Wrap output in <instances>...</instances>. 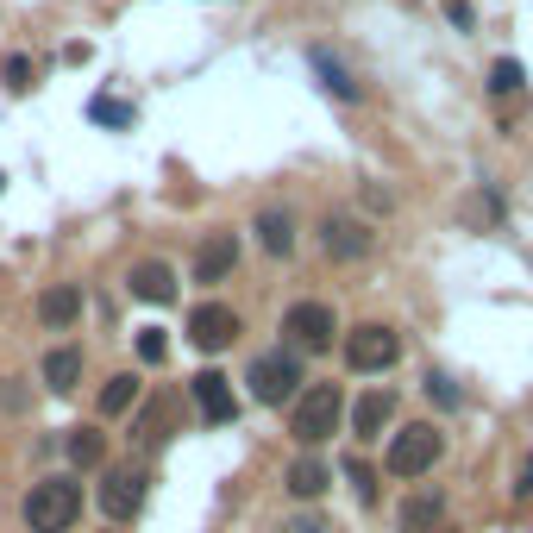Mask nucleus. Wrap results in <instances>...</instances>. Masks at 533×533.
<instances>
[{
	"label": "nucleus",
	"mask_w": 533,
	"mask_h": 533,
	"mask_svg": "<svg viewBox=\"0 0 533 533\" xmlns=\"http://www.w3.org/2000/svg\"><path fill=\"white\" fill-rule=\"evenodd\" d=\"M308 69H314L320 82H327V95H339V101H358V95H364L358 69L345 63V57L333 51V44H308Z\"/></svg>",
	"instance_id": "f8f14e48"
},
{
	"label": "nucleus",
	"mask_w": 533,
	"mask_h": 533,
	"mask_svg": "<svg viewBox=\"0 0 533 533\" xmlns=\"http://www.w3.org/2000/svg\"><path fill=\"white\" fill-rule=\"evenodd\" d=\"M320 251H327L333 264H358L370 251V226L352 220V214H327V220H320Z\"/></svg>",
	"instance_id": "9d476101"
},
{
	"label": "nucleus",
	"mask_w": 533,
	"mask_h": 533,
	"mask_svg": "<svg viewBox=\"0 0 533 533\" xmlns=\"http://www.w3.org/2000/svg\"><path fill=\"white\" fill-rule=\"evenodd\" d=\"M7 82L13 88H32V63L26 57H7Z\"/></svg>",
	"instance_id": "c85d7f7f"
},
{
	"label": "nucleus",
	"mask_w": 533,
	"mask_h": 533,
	"mask_svg": "<svg viewBox=\"0 0 533 533\" xmlns=\"http://www.w3.org/2000/svg\"><path fill=\"white\" fill-rule=\"evenodd\" d=\"M76 383H82V352H76V345H51V352H44V389L69 396Z\"/></svg>",
	"instance_id": "f3484780"
},
{
	"label": "nucleus",
	"mask_w": 533,
	"mask_h": 533,
	"mask_svg": "<svg viewBox=\"0 0 533 533\" xmlns=\"http://www.w3.org/2000/svg\"><path fill=\"white\" fill-rule=\"evenodd\" d=\"M233 264H239V239L233 233H214L195 251V283H220V276H233Z\"/></svg>",
	"instance_id": "2eb2a0df"
},
{
	"label": "nucleus",
	"mask_w": 533,
	"mask_h": 533,
	"mask_svg": "<svg viewBox=\"0 0 533 533\" xmlns=\"http://www.w3.org/2000/svg\"><path fill=\"white\" fill-rule=\"evenodd\" d=\"M439 452H446V433H439L433 421H408L396 439H389V477H402V483L427 477L439 465Z\"/></svg>",
	"instance_id": "7ed1b4c3"
},
{
	"label": "nucleus",
	"mask_w": 533,
	"mask_h": 533,
	"mask_svg": "<svg viewBox=\"0 0 533 533\" xmlns=\"http://www.w3.org/2000/svg\"><path fill=\"white\" fill-rule=\"evenodd\" d=\"M521 82H527V69H521L515 57L490 63V95H521Z\"/></svg>",
	"instance_id": "b1692460"
},
{
	"label": "nucleus",
	"mask_w": 533,
	"mask_h": 533,
	"mask_svg": "<svg viewBox=\"0 0 533 533\" xmlns=\"http://www.w3.org/2000/svg\"><path fill=\"white\" fill-rule=\"evenodd\" d=\"M427 396H433L439 408H458V383L446 377V370H433V377H427Z\"/></svg>",
	"instance_id": "bb28decb"
},
{
	"label": "nucleus",
	"mask_w": 533,
	"mask_h": 533,
	"mask_svg": "<svg viewBox=\"0 0 533 533\" xmlns=\"http://www.w3.org/2000/svg\"><path fill=\"white\" fill-rule=\"evenodd\" d=\"M63 452H69V465H76V471H88V465H101V458H107V433L101 427H69Z\"/></svg>",
	"instance_id": "6ab92c4d"
},
{
	"label": "nucleus",
	"mask_w": 533,
	"mask_h": 533,
	"mask_svg": "<svg viewBox=\"0 0 533 533\" xmlns=\"http://www.w3.org/2000/svg\"><path fill=\"white\" fill-rule=\"evenodd\" d=\"M88 120H95V126H113V132H126V126L138 120V113H132V101H113V95H95V101H88Z\"/></svg>",
	"instance_id": "5701e85b"
},
{
	"label": "nucleus",
	"mask_w": 533,
	"mask_h": 533,
	"mask_svg": "<svg viewBox=\"0 0 533 533\" xmlns=\"http://www.w3.org/2000/svg\"><path fill=\"white\" fill-rule=\"evenodd\" d=\"M446 19H452V26H458V32H465V26H471V19H477V13H471V0H446Z\"/></svg>",
	"instance_id": "c756f323"
},
{
	"label": "nucleus",
	"mask_w": 533,
	"mask_h": 533,
	"mask_svg": "<svg viewBox=\"0 0 533 533\" xmlns=\"http://www.w3.org/2000/svg\"><path fill=\"white\" fill-rule=\"evenodd\" d=\"M389 421H396V389H370V396H358V408H352V433L358 439H377Z\"/></svg>",
	"instance_id": "dca6fc26"
},
{
	"label": "nucleus",
	"mask_w": 533,
	"mask_h": 533,
	"mask_svg": "<svg viewBox=\"0 0 533 533\" xmlns=\"http://www.w3.org/2000/svg\"><path fill=\"white\" fill-rule=\"evenodd\" d=\"M439 521H446V490L439 483H414L402 502V533H433Z\"/></svg>",
	"instance_id": "4468645a"
},
{
	"label": "nucleus",
	"mask_w": 533,
	"mask_h": 533,
	"mask_svg": "<svg viewBox=\"0 0 533 533\" xmlns=\"http://www.w3.org/2000/svg\"><path fill=\"white\" fill-rule=\"evenodd\" d=\"M132 402H138V377H107V389H101V421H120Z\"/></svg>",
	"instance_id": "4be33fe9"
},
{
	"label": "nucleus",
	"mask_w": 533,
	"mask_h": 533,
	"mask_svg": "<svg viewBox=\"0 0 533 533\" xmlns=\"http://www.w3.org/2000/svg\"><path fill=\"white\" fill-rule=\"evenodd\" d=\"M76 314H82V295H76V289H44V295H38V320H44L51 333H63Z\"/></svg>",
	"instance_id": "aec40b11"
},
{
	"label": "nucleus",
	"mask_w": 533,
	"mask_h": 533,
	"mask_svg": "<svg viewBox=\"0 0 533 533\" xmlns=\"http://www.w3.org/2000/svg\"><path fill=\"white\" fill-rule=\"evenodd\" d=\"M515 496H533V458L521 465V477H515Z\"/></svg>",
	"instance_id": "7c9ffc66"
},
{
	"label": "nucleus",
	"mask_w": 533,
	"mask_h": 533,
	"mask_svg": "<svg viewBox=\"0 0 533 533\" xmlns=\"http://www.w3.org/2000/svg\"><path fill=\"white\" fill-rule=\"evenodd\" d=\"M283 333H289V352H333L339 345V320L327 301H295L283 314Z\"/></svg>",
	"instance_id": "423d86ee"
},
{
	"label": "nucleus",
	"mask_w": 533,
	"mask_h": 533,
	"mask_svg": "<svg viewBox=\"0 0 533 533\" xmlns=\"http://www.w3.org/2000/svg\"><path fill=\"white\" fill-rule=\"evenodd\" d=\"M145 496H151V471H145V458L107 465L101 490H95V502H101V515H107V521H132L138 508H145Z\"/></svg>",
	"instance_id": "20e7f679"
},
{
	"label": "nucleus",
	"mask_w": 533,
	"mask_h": 533,
	"mask_svg": "<svg viewBox=\"0 0 533 533\" xmlns=\"http://www.w3.org/2000/svg\"><path fill=\"white\" fill-rule=\"evenodd\" d=\"M82 515V483L76 477H44L26 490V527L32 533H69Z\"/></svg>",
	"instance_id": "f257e3e1"
},
{
	"label": "nucleus",
	"mask_w": 533,
	"mask_h": 533,
	"mask_svg": "<svg viewBox=\"0 0 533 533\" xmlns=\"http://www.w3.org/2000/svg\"><path fill=\"white\" fill-rule=\"evenodd\" d=\"M245 383H251V396H258L264 408H276V402H295V389L308 383V370H301L295 352H258Z\"/></svg>",
	"instance_id": "39448f33"
},
{
	"label": "nucleus",
	"mask_w": 533,
	"mask_h": 533,
	"mask_svg": "<svg viewBox=\"0 0 533 533\" xmlns=\"http://www.w3.org/2000/svg\"><path fill=\"white\" fill-rule=\"evenodd\" d=\"M339 414H345V396L339 383H308L295 396V414H289V433L301 439V446H320V439L339 433Z\"/></svg>",
	"instance_id": "f03ea898"
},
{
	"label": "nucleus",
	"mask_w": 533,
	"mask_h": 533,
	"mask_svg": "<svg viewBox=\"0 0 533 533\" xmlns=\"http://www.w3.org/2000/svg\"><path fill=\"white\" fill-rule=\"evenodd\" d=\"M258 245L270 251V258H289L295 251V220L283 214V207H264L258 214Z\"/></svg>",
	"instance_id": "a211bd4d"
},
{
	"label": "nucleus",
	"mask_w": 533,
	"mask_h": 533,
	"mask_svg": "<svg viewBox=\"0 0 533 533\" xmlns=\"http://www.w3.org/2000/svg\"><path fill=\"white\" fill-rule=\"evenodd\" d=\"M327 465H320V458H295V465H289V496H301V502H314V496H327Z\"/></svg>",
	"instance_id": "412c9836"
},
{
	"label": "nucleus",
	"mask_w": 533,
	"mask_h": 533,
	"mask_svg": "<svg viewBox=\"0 0 533 533\" xmlns=\"http://www.w3.org/2000/svg\"><path fill=\"white\" fill-rule=\"evenodd\" d=\"M458 226H471V233H502L508 226V201L496 182H477V189L458 201Z\"/></svg>",
	"instance_id": "9b49d317"
},
{
	"label": "nucleus",
	"mask_w": 533,
	"mask_h": 533,
	"mask_svg": "<svg viewBox=\"0 0 533 533\" xmlns=\"http://www.w3.org/2000/svg\"><path fill=\"white\" fill-rule=\"evenodd\" d=\"M132 345H138V358H145V364H164V358H170V339H164V327H145Z\"/></svg>",
	"instance_id": "a878e982"
},
{
	"label": "nucleus",
	"mask_w": 533,
	"mask_h": 533,
	"mask_svg": "<svg viewBox=\"0 0 533 533\" xmlns=\"http://www.w3.org/2000/svg\"><path fill=\"white\" fill-rule=\"evenodd\" d=\"M276 533H333V527H327V521H320V515H314V508H301V515H289V521H283V527H276Z\"/></svg>",
	"instance_id": "cd10ccee"
},
{
	"label": "nucleus",
	"mask_w": 533,
	"mask_h": 533,
	"mask_svg": "<svg viewBox=\"0 0 533 533\" xmlns=\"http://www.w3.org/2000/svg\"><path fill=\"white\" fill-rule=\"evenodd\" d=\"M189 396L201 408V421H214V427L239 421V396H233V377H226V370H201V377H189Z\"/></svg>",
	"instance_id": "6e6552de"
},
{
	"label": "nucleus",
	"mask_w": 533,
	"mask_h": 533,
	"mask_svg": "<svg viewBox=\"0 0 533 533\" xmlns=\"http://www.w3.org/2000/svg\"><path fill=\"white\" fill-rule=\"evenodd\" d=\"M0 189H7V182H0Z\"/></svg>",
	"instance_id": "2f4dec72"
},
{
	"label": "nucleus",
	"mask_w": 533,
	"mask_h": 533,
	"mask_svg": "<svg viewBox=\"0 0 533 533\" xmlns=\"http://www.w3.org/2000/svg\"><path fill=\"white\" fill-rule=\"evenodd\" d=\"M396 358H402L396 327H377V320H370V327H358L352 339H345V364H352L358 377H377V370H389Z\"/></svg>",
	"instance_id": "0eeeda50"
},
{
	"label": "nucleus",
	"mask_w": 533,
	"mask_h": 533,
	"mask_svg": "<svg viewBox=\"0 0 533 533\" xmlns=\"http://www.w3.org/2000/svg\"><path fill=\"white\" fill-rule=\"evenodd\" d=\"M345 483H352V490H358V502H377V471H370L358 452L345 458Z\"/></svg>",
	"instance_id": "393cba45"
},
{
	"label": "nucleus",
	"mask_w": 533,
	"mask_h": 533,
	"mask_svg": "<svg viewBox=\"0 0 533 533\" xmlns=\"http://www.w3.org/2000/svg\"><path fill=\"white\" fill-rule=\"evenodd\" d=\"M126 289H132V301H151V308H170V301H176V270H170L164 258H145V264H132Z\"/></svg>",
	"instance_id": "ddd939ff"
},
{
	"label": "nucleus",
	"mask_w": 533,
	"mask_h": 533,
	"mask_svg": "<svg viewBox=\"0 0 533 533\" xmlns=\"http://www.w3.org/2000/svg\"><path fill=\"white\" fill-rule=\"evenodd\" d=\"M233 339H239V314L226 308V301H201L189 314V345L195 352H226Z\"/></svg>",
	"instance_id": "1a4fd4ad"
}]
</instances>
